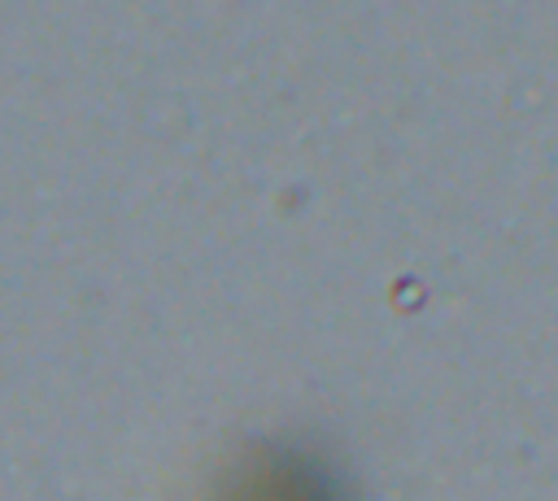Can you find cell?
Returning <instances> with one entry per match:
<instances>
[{"label": "cell", "instance_id": "6da1fadb", "mask_svg": "<svg viewBox=\"0 0 558 501\" xmlns=\"http://www.w3.org/2000/svg\"><path fill=\"white\" fill-rule=\"evenodd\" d=\"M214 501H353L340 466L310 444H266L248 453Z\"/></svg>", "mask_w": 558, "mask_h": 501}]
</instances>
